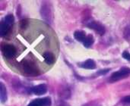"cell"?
Returning <instances> with one entry per match:
<instances>
[{
	"mask_svg": "<svg viewBox=\"0 0 130 106\" xmlns=\"http://www.w3.org/2000/svg\"><path fill=\"white\" fill-rule=\"evenodd\" d=\"M21 71L27 75L37 76L40 74L37 65H36L34 61L31 60L22 61L21 64Z\"/></svg>",
	"mask_w": 130,
	"mask_h": 106,
	"instance_id": "cell-1",
	"label": "cell"
},
{
	"mask_svg": "<svg viewBox=\"0 0 130 106\" xmlns=\"http://www.w3.org/2000/svg\"><path fill=\"white\" fill-rule=\"evenodd\" d=\"M1 51L3 56L7 59L13 58L17 54L16 48L11 44H2L1 47Z\"/></svg>",
	"mask_w": 130,
	"mask_h": 106,
	"instance_id": "cell-2",
	"label": "cell"
},
{
	"mask_svg": "<svg viewBox=\"0 0 130 106\" xmlns=\"http://www.w3.org/2000/svg\"><path fill=\"white\" fill-rule=\"evenodd\" d=\"M130 74V69L129 68H122L119 70L118 71L113 73L111 75L110 77V81L111 82H115L118 81L121 79H123L126 77H128Z\"/></svg>",
	"mask_w": 130,
	"mask_h": 106,
	"instance_id": "cell-3",
	"label": "cell"
},
{
	"mask_svg": "<svg viewBox=\"0 0 130 106\" xmlns=\"http://www.w3.org/2000/svg\"><path fill=\"white\" fill-rule=\"evenodd\" d=\"M40 14L41 16L48 22H50L52 20V11H51V7L48 4H43L42 5L41 9H40Z\"/></svg>",
	"mask_w": 130,
	"mask_h": 106,
	"instance_id": "cell-4",
	"label": "cell"
},
{
	"mask_svg": "<svg viewBox=\"0 0 130 106\" xmlns=\"http://www.w3.org/2000/svg\"><path fill=\"white\" fill-rule=\"evenodd\" d=\"M51 99L49 97L43 99H37L30 102L27 106H50Z\"/></svg>",
	"mask_w": 130,
	"mask_h": 106,
	"instance_id": "cell-5",
	"label": "cell"
},
{
	"mask_svg": "<svg viewBox=\"0 0 130 106\" xmlns=\"http://www.w3.org/2000/svg\"><path fill=\"white\" fill-rule=\"evenodd\" d=\"M88 27L92 30H94L95 32H97L100 35H104L105 33V27L100 23L96 21H92L88 24Z\"/></svg>",
	"mask_w": 130,
	"mask_h": 106,
	"instance_id": "cell-6",
	"label": "cell"
},
{
	"mask_svg": "<svg viewBox=\"0 0 130 106\" xmlns=\"http://www.w3.org/2000/svg\"><path fill=\"white\" fill-rule=\"evenodd\" d=\"M11 25L6 24L4 20L1 21V24H0V35H1V36L4 37V36H6L7 35H8L9 33L11 32Z\"/></svg>",
	"mask_w": 130,
	"mask_h": 106,
	"instance_id": "cell-7",
	"label": "cell"
},
{
	"mask_svg": "<svg viewBox=\"0 0 130 106\" xmlns=\"http://www.w3.org/2000/svg\"><path fill=\"white\" fill-rule=\"evenodd\" d=\"M31 91L35 95L41 96V95H44L47 92V87L45 84H40L33 87Z\"/></svg>",
	"mask_w": 130,
	"mask_h": 106,
	"instance_id": "cell-8",
	"label": "cell"
},
{
	"mask_svg": "<svg viewBox=\"0 0 130 106\" xmlns=\"http://www.w3.org/2000/svg\"><path fill=\"white\" fill-rule=\"evenodd\" d=\"M43 57L44 58L45 62L47 65H53L55 61H56V58L53 55V53L50 52H46L43 54Z\"/></svg>",
	"mask_w": 130,
	"mask_h": 106,
	"instance_id": "cell-9",
	"label": "cell"
},
{
	"mask_svg": "<svg viewBox=\"0 0 130 106\" xmlns=\"http://www.w3.org/2000/svg\"><path fill=\"white\" fill-rule=\"evenodd\" d=\"M80 67L85 69H94L96 68V64L92 59H88L87 61L80 64Z\"/></svg>",
	"mask_w": 130,
	"mask_h": 106,
	"instance_id": "cell-10",
	"label": "cell"
},
{
	"mask_svg": "<svg viewBox=\"0 0 130 106\" xmlns=\"http://www.w3.org/2000/svg\"><path fill=\"white\" fill-rule=\"evenodd\" d=\"M0 99L2 102H5L7 100V91H6V87L4 86L2 83H0Z\"/></svg>",
	"mask_w": 130,
	"mask_h": 106,
	"instance_id": "cell-11",
	"label": "cell"
},
{
	"mask_svg": "<svg viewBox=\"0 0 130 106\" xmlns=\"http://www.w3.org/2000/svg\"><path fill=\"white\" fill-rule=\"evenodd\" d=\"M74 36L75 38L78 40V41H80V42H82L85 40V39L86 38V35H85V33L83 32V31H80V30H77L74 33Z\"/></svg>",
	"mask_w": 130,
	"mask_h": 106,
	"instance_id": "cell-12",
	"label": "cell"
},
{
	"mask_svg": "<svg viewBox=\"0 0 130 106\" xmlns=\"http://www.w3.org/2000/svg\"><path fill=\"white\" fill-rule=\"evenodd\" d=\"M94 43V38L91 35H88L86 36V38L85 39V40L83 41V45L86 47L88 48L90 47L92 44Z\"/></svg>",
	"mask_w": 130,
	"mask_h": 106,
	"instance_id": "cell-13",
	"label": "cell"
},
{
	"mask_svg": "<svg viewBox=\"0 0 130 106\" xmlns=\"http://www.w3.org/2000/svg\"><path fill=\"white\" fill-rule=\"evenodd\" d=\"M123 36L125 38L126 40L130 41V24H129L126 28L124 29V32H123Z\"/></svg>",
	"mask_w": 130,
	"mask_h": 106,
	"instance_id": "cell-14",
	"label": "cell"
},
{
	"mask_svg": "<svg viewBox=\"0 0 130 106\" xmlns=\"http://www.w3.org/2000/svg\"><path fill=\"white\" fill-rule=\"evenodd\" d=\"M3 20H4L6 24H9V25L12 26V24H13V23H14V16H13L12 14H8V15H7V16L4 18Z\"/></svg>",
	"mask_w": 130,
	"mask_h": 106,
	"instance_id": "cell-15",
	"label": "cell"
},
{
	"mask_svg": "<svg viewBox=\"0 0 130 106\" xmlns=\"http://www.w3.org/2000/svg\"><path fill=\"white\" fill-rule=\"evenodd\" d=\"M27 26H28L27 20H24H24H21V22H20V27H21V29L24 30V29L27 28Z\"/></svg>",
	"mask_w": 130,
	"mask_h": 106,
	"instance_id": "cell-16",
	"label": "cell"
},
{
	"mask_svg": "<svg viewBox=\"0 0 130 106\" xmlns=\"http://www.w3.org/2000/svg\"><path fill=\"white\" fill-rule=\"evenodd\" d=\"M82 106H101V104L98 102H96V101H93V102H88L85 105H83Z\"/></svg>",
	"mask_w": 130,
	"mask_h": 106,
	"instance_id": "cell-17",
	"label": "cell"
},
{
	"mask_svg": "<svg viewBox=\"0 0 130 106\" xmlns=\"http://www.w3.org/2000/svg\"><path fill=\"white\" fill-rule=\"evenodd\" d=\"M123 57L125 59H126V60H128V61H130V53L129 52L124 51L123 53Z\"/></svg>",
	"mask_w": 130,
	"mask_h": 106,
	"instance_id": "cell-18",
	"label": "cell"
},
{
	"mask_svg": "<svg viewBox=\"0 0 130 106\" xmlns=\"http://www.w3.org/2000/svg\"><path fill=\"white\" fill-rule=\"evenodd\" d=\"M123 102L125 105H130V96H127L123 99Z\"/></svg>",
	"mask_w": 130,
	"mask_h": 106,
	"instance_id": "cell-19",
	"label": "cell"
},
{
	"mask_svg": "<svg viewBox=\"0 0 130 106\" xmlns=\"http://www.w3.org/2000/svg\"><path fill=\"white\" fill-rule=\"evenodd\" d=\"M108 71H110V69H104V70H101L98 72V74L99 75H101V74H106Z\"/></svg>",
	"mask_w": 130,
	"mask_h": 106,
	"instance_id": "cell-20",
	"label": "cell"
},
{
	"mask_svg": "<svg viewBox=\"0 0 130 106\" xmlns=\"http://www.w3.org/2000/svg\"><path fill=\"white\" fill-rule=\"evenodd\" d=\"M58 106H70L68 103L65 102H62V101H60L58 102Z\"/></svg>",
	"mask_w": 130,
	"mask_h": 106,
	"instance_id": "cell-21",
	"label": "cell"
}]
</instances>
